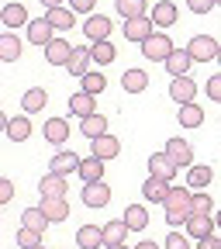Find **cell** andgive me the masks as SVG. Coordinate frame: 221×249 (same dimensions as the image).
Returning <instances> with one entry per match:
<instances>
[{
  "instance_id": "52",
  "label": "cell",
  "mask_w": 221,
  "mask_h": 249,
  "mask_svg": "<svg viewBox=\"0 0 221 249\" xmlns=\"http://www.w3.org/2000/svg\"><path fill=\"white\" fill-rule=\"evenodd\" d=\"M104 249H128V246H124V242H121V246H104Z\"/></svg>"
},
{
  "instance_id": "15",
  "label": "cell",
  "mask_w": 221,
  "mask_h": 249,
  "mask_svg": "<svg viewBox=\"0 0 221 249\" xmlns=\"http://www.w3.org/2000/svg\"><path fill=\"white\" fill-rule=\"evenodd\" d=\"M76 246L80 249H104V225H80Z\"/></svg>"
},
{
  "instance_id": "5",
  "label": "cell",
  "mask_w": 221,
  "mask_h": 249,
  "mask_svg": "<svg viewBox=\"0 0 221 249\" xmlns=\"http://www.w3.org/2000/svg\"><path fill=\"white\" fill-rule=\"evenodd\" d=\"M152 31H155V24H152L149 14H138V18H128V21H124V38L135 42V45H142Z\"/></svg>"
},
{
  "instance_id": "35",
  "label": "cell",
  "mask_w": 221,
  "mask_h": 249,
  "mask_svg": "<svg viewBox=\"0 0 221 249\" xmlns=\"http://www.w3.org/2000/svg\"><path fill=\"white\" fill-rule=\"evenodd\" d=\"M21 225H24V229H35V232H42V235H45V229H49L52 222L45 218V211H42V208H24Z\"/></svg>"
},
{
  "instance_id": "39",
  "label": "cell",
  "mask_w": 221,
  "mask_h": 249,
  "mask_svg": "<svg viewBox=\"0 0 221 249\" xmlns=\"http://www.w3.org/2000/svg\"><path fill=\"white\" fill-rule=\"evenodd\" d=\"M114 11L128 21V18H138V14H145V0H114Z\"/></svg>"
},
{
  "instance_id": "47",
  "label": "cell",
  "mask_w": 221,
  "mask_h": 249,
  "mask_svg": "<svg viewBox=\"0 0 221 249\" xmlns=\"http://www.w3.org/2000/svg\"><path fill=\"white\" fill-rule=\"evenodd\" d=\"M197 249H221V235H204V239H197Z\"/></svg>"
},
{
  "instance_id": "43",
  "label": "cell",
  "mask_w": 221,
  "mask_h": 249,
  "mask_svg": "<svg viewBox=\"0 0 221 249\" xmlns=\"http://www.w3.org/2000/svg\"><path fill=\"white\" fill-rule=\"evenodd\" d=\"M204 90H207V97H211V101H218V104H221V73H214V76L204 83Z\"/></svg>"
},
{
  "instance_id": "22",
  "label": "cell",
  "mask_w": 221,
  "mask_h": 249,
  "mask_svg": "<svg viewBox=\"0 0 221 249\" xmlns=\"http://www.w3.org/2000/svg\"><path fill=\"white\" fill-rule=\"evenodd\" d=\"M90 152L97 156V160H104V163H107V160H114V156L121 152V142L107 132V135H101V139H93V142H90Z\"/></svg>"
},
{
  "instance_id": "24",
  "label": "cell",
  "mask_w": 221,
  "mask_h": 249,
  "mask_svg": "<svg viewBox=\"0 0 221 249\" xmlns=\"http://www.w3.org/2000/svg\"><path fill=\"white\" fill-rule=\"evenodd\" d=\"M38 208L45 211V218H49V222H55V225L69 218V204H66V197H42Z\"/></svg>"
},
{
  "instance_id": "11",
  "label": "cell",
  "mask_w": 221,
  "mask_h": 249,
  "mask_svg": "<svg viewBox=\"0 0 221 249\" xmlns=\"http://www.w3.org/2000/svg\"><path fill=\"white\" fill-rule=\"evenodd\" d=\"M49 170H52V173H59V177H69V173H80V156H76V152H69V149H59V152L52 156V163H49Z\"/></svg>"
},
{
  "instance_id": "17",
  "label": "cell",
  "mask_w": 221,
  "mask_h": 249,
  "mask_svg": "<svg viewBox=\"0 0 221 249\" xmlns=\"http://www.w3.org/2000/svg\"><path fill=\"white\" fill-rule=\"evenodd\" d=\"M69 111L83 121V118H90V114H97V97L93 93H86V90H76L73 97H69Z\"/></svg>"
},
{
  "instance_id": "51",
  "label": "cell",
  "mask_w": 221,
  "mask_h": 249,
  "mask_svg": "<svg viewBox=\"0 0 221 249\" xmlns=\"http://www.w3.org/2000/svg\"><path fill=\"white\" fill-rule=\"evenodd\" d=\"M214 225H218V229H221V208H218V211H214Z\"/></svg>"
},
{
  "instance_id": "7",
  "label": "cell",
  "mask_w": 221,
  "mask_h": 249,
  "mask_svg": "<svg viewBox=\"0 0 221 249\" xmlns=\"http://www.w3.org/2000/svg\"><path fill=\"white\" fill-rule=\"evenodd\" d=\"M166 156H170L180 170H190L194 166V145L187 142V139H170L166 142Z\"/></svg>"
},
{
  "instance_id": "21",
  "label": "cell",
  "mask_w": 221,
  "mask_h": 249,
  "mask_svg": "<svg viewBox=\"0 0 221 249\" xmlns=\"http://www.w3.org/2000/svg\"><path fill=\"white\" fill-rule=\"evenodd\" d=\"M21 52H24V42L14 31H4V35H0V62H17Z\"/></svg>"
},
{
  "instance_id": "42",
  "label": "cell",
  "mask_w": 221,
  "mask_h": 249,
  "mask_svg": "<svg viewBox=\"0 0 221 249\" xmlns=\"http://www.w3.org/2000/svg\"><path fill=\"white\" fill-rule=\"evenodd\" d=\"M11 201H14V180L0 177V208H4V204H11Z\"/></svg>"
},
{
  "instance_id": "55",
  "label": "cell",
  "mask_w": 221,
  "mask_h": 249,
  "mask_svg": "<svg viewBox=\"0 0 221 249\" xmlns=\"http://www.w3.org/2000/svg\"><path fill=\"white\" fill-rule=\"evenodd\" d=\"M218 4H221V0H218Z\"/></svg>"
},
{
  "instance_id": "14",
  "label": "cell",
  "mask_w": 221,
  "mask_h": 249,
  "mask_svg": "<svg viewBox=\"0 0 221 249\" xmlns=\"http://www.w3.org/2000/svg\"><path fill=\"white\" fill-rule=\"evenodd\" d=\"M176 170H180V166H176V163L170 160L166 152H152V156H149V177H159V180H173V177H176Z\"/></svg>"
},
{
  "instance_id": "40",
  "label": "cell",
  "mask_w": 221,
  "mask_h": 249,
  "mask_svg": "<svg viewBox=\"0 0 221 249\" xmlns=\"http://www.w3.org/2000/svg\"><path fill=\"white\" fill-rule=\"evenodd\" d=\"M17 246H21V249H38V246H42V232L21 225V232H17Z\"/></svg>"
},
{
  "instance_id": "23",
  "label": "cell",
  "mask_w": 221,
  "mask_h": 249,
  "mask_svg": "<svg viewBox=\"0 0 221 249\" xmlns=\"http://www.w3.org/2000/svg\"><path fill=\"white\" fill-rule=\"evenodd\" d=\"M166 194H170V180L149 177V180L142 183V197H145L149 204H163V201H166Z\"/></svg>"
},
{
  "instance_id": "33",
  "label": "cell",
  "mask_w": 221,
  "mask_h": 249,
  "mask_svg": "<svg viewBox=\"0 0 221 249\" xmlns=\"http://www.w3.org/2000/svg\"><path fill=\"white\" fill-rule=\"evenodd\" d=\"M211 180H214L211 166H190L187 170V187H190V191H204V187H211Z\"/></svg>"
},
{
  "instance_id": "53",
  "label": "cell",
  "mask_w": 221,
  "mask_h": 249,
  "mask_svg": "<svg viewBox=\"0 0 221 249\" xmlns=\"http://www.w3.org/2000/svg\"><path fill=\"white\" fill-rule=\"evenodd\" d=\"M218 62H221V49H218Z\"/></svg>"
},
{
  "instance_id": "41",
  "label": "cell",
  "mask_w": 221,
  "mask_h": 249,
  "mask_svg": "<svg viewBox=\"0 0 221 249\" xmlns=\"http://www.w3.org/2000/svg\"><path fill=\"white\" fill-rule=\"evenodd\" d=\"M194 211H197V214H211V211H214V201H211L204 191H194Z\"/></svg>"
},
{
  "instance_id": "25",
  "label": "cell",
  "mask_w": 221,
  "mask_h": 249,
  "mask_svg": "<svg viewBox=\"0 0 221 249\" xmlns=\"http://www.w3.org/2000/svg\"><path fill=\"white\" fill-rule=\"evenodd\" d=\"M194 66V59H190V52L187 49H173L170 55H166V70H170V76H187V70Z\"/></svg>"
},
{
  "instance_id": "45",
  "label": "cell",
  "mask_w": 221,
  "mask_h": 249,
  "mask_svg": "<svg viewBox=\"0 0 221 249\" xmlns=\"http://www.w3.org/2000/svg\"><path fill=\"white\" fill-rule=\"evenodd\" d=\"M166 249H190V239L180 235V232H170L166 235Z\"/></svg>"
},
{
  "instance_id": "20",
  "label": "cell",
  "mask_w": 221,
  "mask_h": 249,
  "mask_svg": "<svg viewBox=\"0 0 221 249\" xmlns=\"http://www.w3.org/2000/svg\"><path fill=\"white\" fill-rule=\"evenodd\" d=\"M149 18H152V24H155V28H163V31H166L170 24H176V18H180V14H176V4H173V0H159V4L152 7V14H149Z\"/></svg>"
},
{
  "instance_id": "1",
  "label": "cell",
  "mask_w": 221,
  "mask_h": 249,
  "mask_svg": "<svg viewBox=\"0 0 221 249\" xmlns=\"http://www.w3.org/2000/svg\"><path fill=\"white\" fill-rule=\"evenodd\" d=\"M163 211H166V225L170 229L183 225L187 218L194 214V191L190 187H170V194L163 201Z\"/></svg>"
},
{
  "instance_id": "6",
  "label": "cell",
  "mask_w": 221,
  "mask_h": 249,
  "mask_svg": "<svg viewBox=\"0 0 221 249\" xmlns=\"http://www.w3.org/2000/svg\"><path fill=\"white\" fill-rule=\"evenodd\" d=\"M83 35H86V42H107L111 38V18L107 14H90L83 21Z\"/></svg>"
},
{
  "instance_id": "8",
  "label": "cell",
  "mask_w": 221,
  "mask_h": 249,
  "mask_svg": "<svg viewBox=\"0 0 221 249\" xmlns=\"http://www.w3.org/2000/svg\"><path fill=\"white\" fill-rule=\"evenodd\" d=\"M55 38V28L49 24V18H35V21H28V45H49Z\"/></svg>"
},
{
  "instance_id": "31",
  "label": "cell",
  "mask_w": 221,
  "mask_h": 249,
  "mask_svg": "<svg viewBox=\"0 0 221 249\" xmlns=\"http://www.w3.org/2000/svg\"><path fill=\"white\" fill-rule=\"evenodd\" d=\"M80 132H83V135L93 142V139L107 135L111 128H107V118H104V114H90V118H83V121H80Z\"/></svg>"
},
{
  "instance_id": "46",
  "label": "cell",
  "mask_w": 221,
  "mask_h": 249,
  "mask_svg": "<svg viewBox=\"0 0 221 249\" xmlns=\"http://www.w3.org/2000/svg\"><path fill=\"white\" fill-rule=\"evenodd\" d=\"M69 7L76 14H93V7H97V0H69Z\"/></svg>"
},
{
  "instance_id": "38",
  "label": "cell",
  "mask_w": 221,
  "mask_h": 249,
  "mask_svg": "<svg viewBox=\"0 0 221 249\" xmlns=\"http://www.w3.org/2000/svg\"><path fill=\"white\" fill-rule=\"evenodd\" d=\"M83 87L80 90H86V93H93V97H97V93H104V87H107V80H104V73L101 70H90L83 80H80Z\"/></svg>"
},
{
  "instance_id": "32",
  "label": "cell",
  "mask_w": 221,
  "mask_h": 249,
  "mask_svg": "<svg viewBox=\"0 0 221 249\" xmlns=\"http://www.w3.org/2000/svg\"><path fill=\"white\" fill-rule=\"evenodd\" d=\"M45 18H49V24H52L55 31H69V28L76 24V11H73V7H52Z\"/></svg>"
},
{
  "instance_id": "26",
  "label": "cell",
  "mask_w": 221,
  "mask_h": 249,
  "mask_svg": "<svg viewBox=\"0 0 221 249\" xmlns=\"http://www.w3.org/2000/svg\"><path fill=\"white\" fill-rule=\"evenodd\" d=\"M11 142H28L31 139V114H17V118H11V124H7V132H4Z\"/></svg>"
},
{
  "instance_id": "13",
  "label": "cell",
  "mask_w": 221,
  "mask_h": 249,
  "mask_svg": "<svg viewBox=\"0 0 221 249\" xmlns=\"http://www.w3.org/2000/svg\"><path fill=\"white\" fill-rule=\"evenodd\" d=\"M90 49L86 45H73V55H69V62H66V73L69 76H76V80H83L86 73H90Z\"/></svg>"
},
{
  "instance_id": "49",
  "label": "cell",
  "mask_w": 221,
  "mask_h": 249,
  "mask_svg": "<svg viewBox=\"0 0 221 249\" xmlns=\"http://www.w3.org/2000/svg\"><path fill=\"white\" fill-rule=\"evenodd\" d=\"M135 249H163V246H159V242H152V239H145V242H138Z\"/></svg>"
},
{
  "instance_id": "30",
  "label": "cell",
  "mask_w": 221,
  "mask_h": 249,
  "mask_svg": "<svg viewBox=\"0 0 221 249\" xmlns=\"http://www.w3.org/2000/svg\"><path fill=\"white\" fill-rule=\"evenodd\" d=\"M0 21H4L11 31L14 28H28V7L24 4H7L4 11H0Z\"/></svg>"
},
{
  "instance_id": "50",
  "label": "cell",
  "mask_w": 221,
  "mask_h": 249,
  "mask_svg": "<svg viewBox=\"0 0 221 249\" xmlns=\"http://www.w3.org/2000/svg\"><path fill=\"white\" fill-rule=\"evenodd\" d=\"M7 124H11V118H7L4 111H0V132H7Z\"/></svg>"
},
{
  "instance_id": "16",
  "label": "cell",
  "mask_w": 221,
  "mask_h": 249,
  "mask_svg": "<svg viewBox=\"0 0 221 249\" xmlns=\"http://www.w3.org/2000/svg\"><path fill=\"white\" fill-rule=\"evenodd\" d=\"M183 225H187V235H194V239L214 235V229H218V225H214V214H197V211H194L190 218H187Z\"/></svg>"
},
{
  "instance_id": "34",
  "label": "cell",
  "mask_w": 221,
  "mask_h": 249,
  "mask_svg": "<svg viewBox=\"0 0 221 249\" xmlns=\"http://www.w3.org/2000/svg\"><path fill=\"white\" fill-rule=\"evenodd\" d=\"M121 87H124V93H142V90L149 87V73H145V70H124Z\"/></svg>"
},
{
  "instance_id": "28",
  "label": "cell",
  "mask_w": 221,
  "mask_h": 249,
  "mask_svg": "<svg viewBox=\"0 0 221 249\" xmlns=\"http://www.w3.org/2000/svg\"><path fill=\"white\" fill-rule=\"evenodd\" d=\"M80 177L83 183H93V180H104V160H97V156H83L80 160Z\"/></svg>"
},
{
  "instance_id": "48",
  "label": "cell",
  "mask_w": 221,
  "mask_h": 249,
  "mask_svg": "<svg viewBox=\"0 0 221 249\" xmlns=\"http://www.w3.org/2000/svg\"><path fill=\"white\" fill-rule=\"evenodd\" d=\"M42 7L52 11V7H66V0H42Z\"/></svg>"
},
{
  "instance_id": "3",
  "label": "cell",
  "mask_w": 221,
  "mask_h": 249,
  "mask_svg": "<svg viewBox=\"0 0 221 249\" xmlns=\"http://www.w3.org/2000/svg\"><path fill=\"white\" fill-rule=\"evenodd\" d=\"M218 49H221V42H214L211 35H197V38H190V45H187V52H190L194 62H218Z\"/></svg>"
},
{
  "instance_id": "27",
  "label": "cell",
  "mask_w": 221,
  "mask_h": 249,
  "mask_svg": "<svg viewBox=\"0 0 221 249\" xmlns=\"http://www.w3.org/2000/svg\"><path fill=\"white\" fill-rule=\"evenodd\" d=\"M176 121L183 124V128H201V124H204V107L201 104H180Z\"/></svg>"
},
{
  "instance_id": "9",
  "label": "cell",
  "mask_w": 221,
  "mask_h": 249,
  "mask_svg": "<svg viewBox=\"0 0 221 249\" xmlns=\"http://www.w3.org/2000/svg\"><path fill=\"white\" fill-rule=\"evenodd\" d=\"M69 55H73V45H69L66 38H59V35L45 45V62H49V66H62V70H66Z\"/></svg>"
},
{
  "instance_id": "37",
  "label": "cell",
  "mask_w": 221,
  "mask_h": 249,
  "mask_svg": "<svg viewBox=\"0 0 221 249\" xmlns=\"http://www.w3.org/2000/svg\"><path fill=\"white\" fill-rule=\"evenodd\" d=\"M124 235H128V225L124 222H107L104 225V246H121Z\"/></svg>"
},
{
  "instance_id": "18",
  "label": "cell",
  "mask_w": 221,
  "mask_h": 249,
  "mask_svg": "<svg viewBox=\"0 0 221 249\" xmlns=\"http://www.w3.org/2000/svg\"><path fill=\"white\" fill-rule=\"evenodd\" d=\"M45 104H49V93L42 87H28L21 97V114H38V111H45Z\"/></svg>"
},
{
  "instance_id": "54",
  "label": "cell",
  "mask_w": 221,
  "mask_h": 249,
  "mask_svg": "<svg viewBox=\"0 0 221 249\" xmlns=\"http://www.w3.org/2000/svg\"><path fill=\"white\" fill-rule=\"evenodd\" d=\"M38 249H45V246H38Z\"/></svg>"
},
{
  "instance_id": "2",
  "label": "cell",
  "mask_w": 221,
  "mask_h": 249,
  "mask_svg": "<svg viewBox=\"0 0 221 249\" xmlns=\"http://www.w3.org/2000/svg\"><path fill=\"white\" fill-rule=\"evenodd\" d=\"M176 45H173V38L166 35V31H152V35L142 42V55L149 59V62H166V55L173 52Z\"/></svg>"
},
{
  "instance_id": "10",
  "label": "cell",
  "mask_w": 221,
  "mask_h": 249,
  "mask_svg": "<svg viewBox=\"0 0 221 249\" xmlns=\"http://www.w3.org/2000/svg\"><path fill=\"white\" fill-rule=\"evenodd\" d=\"M170 97H173L176 104H194V97H197V83H194L190 76H173V83H170Z\"/></svg>"
},
{
  "instance_id": "44",
  "label": "cell",
  "mask_w": 221,
  "mask_h": 249,
  "mask_svg": "<svg viewBox=\"0 0 221 249\" xmlns=\"http://www.w3.org/2000/svg\"><path fill=\"white\" fill-rule=\"evenodd\" d=\"M214 4H218V0H187V7H190L194 14H211Z\"/></svg>"
},
{
  "instance_id": "29",
  "label": "cell",
  "mask_w": 221,
  "mask_h": 249,
  "mask_svg": "<svg viewBox=\"0 0 221 249\" xmlns=\"http://www.w3.org/2000/svg\"><path fill=\"white\" fill-rule=\"evenodd\" d=\"M90 59L97 62V66H111V62L118 59L114 42H111V38H107V42H90Z\"/></svg>"
},
{
  "instance_id": "12",
  "label": "cell",
  "mask_w": 221,
  "mask_h": 249,
  "mask_svg": "<svg viewBox=\"0 0 221 249\" xmlns=\"http://www.w3.org/2000/svg\"><path fill=\"white\" fill-rule=\"evenodd\" d=\"M66 191H69V180L59 177V173H52V170L38 180V194L42 197H66Z\"/></svg>"
},
{
  "instance_id": "4",
  "label": "cell",
  "mask_w": 221,
  "mask_h": 249,
  "mask_svg": "<svg viewBox=\"0 0 221 249\" xmlns=\"http://www.w3.org/2000/svg\"><path fill=\"white\" fill-rule=\"evenodd\" d=\"M80 197H83V204L86 208H107L111 204V187L104 183V180H93V183H83V191H80Z\"/></svg>"
},
{
  "instance_id": "19",
  "label": "cell",
  "mask_w": 221,
  "mask_h": 249,
  "mask_svg": "<svg viewBox=\"0 0 221 249\" xmlns=\"http://www.w3.org/2000/svg\"><path fill=\"white\" fill-rule=\"evenodd\" d=\"M42 132H45V142H49V145H66V139H69V121H66V118H49Z\"/></svg>"
},
{
  "instance_id": "36",
  "label": "cell",
  "mask_w": 221,
  "mask_h": 249,
  "mask_svg": "<svg viewBox=\"0 0 221 249\" xmlns=\"http://www.w3.org/2000/svg\"><path fill=\"white\" fill-rule=\"evenodd\" d=\"M121 222L128 225V232H142V229L149 225V211L138 208V204H132V208H124V218H121Z\"/></svg>"
}]
</instances>
